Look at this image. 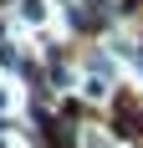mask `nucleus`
Returning <instances> with one entry per match:
<instances>
[{
  "label": "nucleus",
  "instance_id": "2",
  "mask_svg": "<svg viewBox=\"0 0 143 148\" xmlns=\"http://www.w3.org/2000/svg\"><path fill=\"white\" fill-rule=\"evenodd\" d=\"M0 107H5V92H0Z\"/></svg>",
  "mask_w": 143,
  "mask_h": 148
},
{
  "label": "nucleus",
  "instance_id": "1",
  "mask_svg": "<svg viewBox=\"0 0 143 148\" xmlns=\"http://www.w3.org/2000/svg\"><path fill=\"white\" fill-rule=\"evenodd\" d=\"M21 15H26V21H41L46 10H41V0H21Z\"/></svg>",
  "mask_w": 143,
  "mask_h": 148
}]
</instances>
